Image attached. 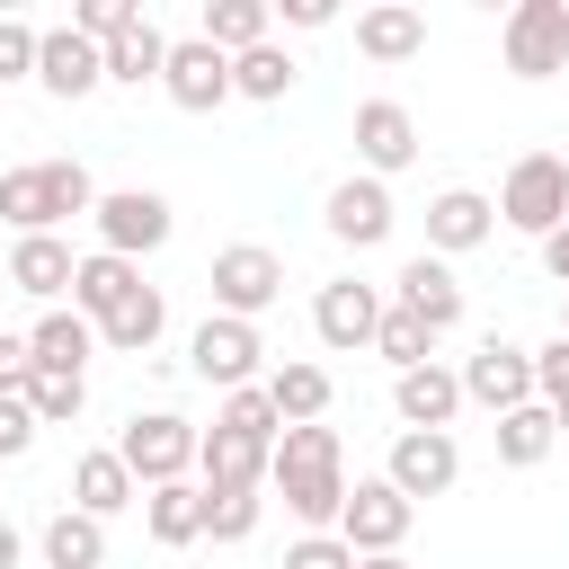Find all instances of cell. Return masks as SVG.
I'll list each match as a JSON object with an SVG mask.
<instances>
[{
  "label": "cell",
  "instance_id": "cell-1",
  "mask_svg": "<svg viewBox=\"0 0 569 569\" xmlns=\"http://www.w3.org/2000/svg\"><path fill=\"white\" fill-rule=\"evenodd\" d=\"M267 489L284 498V516L302 533H338V507H347V445L338 427H284L276 453H267Z\"/></svg>",
  "mask_w": 569,
  "mask_h": 569
},
{
  "label": "cell",
  "instance_id": "cell-2",
  "mask_svg": "<svg viewBox=\"0 0 569 569\" xmlns=\"http://www.w3.org/2000/svg\"><path fill=\"white\" fill-rule=\"evenodd\" d=\"M98 204V187H89V169L80 160H27V169H9L0 178V222L27 240V231H53V222H71V213H89Z\"/></svg>",
  "mask_w": 569,
  "mask_h": 569
},
{
  "label": "cell",
  "instance_id": "cell-3",
  "mask_svg": "<svg viewBox=\"0 0 569 569\" xmlns=\"http://www.w3.org/2000/svg\"><path fill=\"white\" fill-rule=\"evenodd\" d=\"M116 462L133 471V489H169L196 471V427L178 409H133L124 436H116Z\"/></svg>",
  "mask_w": 569,
  "mask_h": 569
},
{
  "label": "cell",
  "instance_id": "cell-4",
  "mask_svg": "<svg viewBox=\"0 0 569 569\" xmlns=\"http://www.w3.org/2000/svg\"><path fill=\"white\" fill-rule=\"evenodd\" d=\"M498 222L525 231V240H551L569 222V160L560 151H525L507 169V187H498Z\"/></svg>",
  "mask_w": 569,
  "mask_h": 569
},
{
  "label": "cell",
  "instance_id": "cell-5",
  "mask_svg": "<svg viewBox=\"0 0 569 569\" xmlns=\"http://www.w3.org/2000/svg\"><path fill=\"white\" fill-rule=\"evenodd\" d=\"M89 222H98V249L107 258H151V249H169V231H178V213H169V196H151V187H107L98 204H89Z\"/></svg>",
  "mask_w": 569,
  "mask_h": 569
},
{
  "label": "cell",
  "instance_id": "cell-6",
  "mask_svg": "<svg viewBox=\"0 0 569 569\" xmlns=\"http://www.w3.org/2000/svg\"><path fill=\"white\" fill-rule=\"evenodd\" d=\"M258 365H267L258 320H231V311H204V320H196V338H187V373H196V382H213V391H249Z\"/></svg>",
  "mask_w": 569,
  "mask_h": 569
},
{
  "label": "cell",
  "instance_id": "cell-7",
  "mask_svg": "<svg viewBox=\"0 0 569 569\" xmlns=\"http://www.w3.org/2000/svg\"><path fill=\"white\" fill-rule=\"evenodd\" d=\"M498 53L516 80H551L569 71V0H516L507 27H498Z\"/></svg>",
  "mask_w": 569,
  "mask_h": 569
},
{
  "label": "cell",
  "instance_id": "cell-8",
  "mask_svg": "<svg viewBox=\"0 0 569 569\" xmlns=\"http://www.w3.org/2000/svg\"><path fill=\"white\" fill-rule=\"evenodd\" d=\"M409 525H418V507L373 471V480H347V507H338V542L356 551V560H373V551H400L409 542Z\"/></svg>",
  "mask_w": 569,
  "mask_h": 569
},
{
  "label": "cell",
  "instance_id": "cell-9",
  "mask_svg": "<svg viewBox=\"0 0 569 569\" xmlns=\"http://www.w3.org/2000/svg\"><path fill=\"white\" fill-rule=\"evenodd\" d=\"M276 293H284V258H276L267 240H231V249H213V311L258 320Z\"/></svg>",
  "mask_w": 569,
  "mask_h": 569
},
{
  "label": "cell",
  "instance_id": "cell-10",
  "mask_svg": "<svg viewBox=\"0 0 569 569\" xmlns=\"http://www.w3.org/2000/svg\"><path fill=\"white\" fill-rule=\"evenodd\" d=\"M462 400H480L489 418H507V409H525L533 400V347H516V338H480L471 356H462Z\"/></svg>",
  "mask_w": 569,
  "mask_h": 569
},
{
  "label": "cell",
  "instance_id": "cell-11",
  "mask_svg": "<svg viewBox=\"0 0 569 569\" xmlns=\"http://www.w3.org/2000/svg\"><path fill=\"white\" fill-rule=\"evenodd\" d=\"M382 480H391L409 507H418V498H445V489L462 480V445H453V436H436V427H400V436H391Z\"/></svg>",
  "mask_w": 569,
  "mask_h": 569
},
{
  "label": "cell",
  "instance_id": "cell-12",
  "mask_svg": "<svg viewBox=\"0 0 569 569\" xmlns=\"http://www.w3.org/2000/svg\"><path fill=\"white\" fill-rule=\"evenodd\" d=\"M160 89H169V107L213 116V107L231 98V53H213L204 36H178V44H169V62H160Z\"/></svg>",
  "mask_w": 569,
  "mask_h": 569
},
{
  "label": "cell",
  "instance_id": "cell-13",
  "mask_svg": "<svg viewBox=\"0 0 569 569\" xmlns=\"http://www.w3.org/2000/svg\"><path fill=\"white\" fill-rule=\"evenodd\" d=\"M320 222H329V240H347V249H382L391 222H400V204H391L382 178H338L329 204H320Z\"/></svg>",
  "mask_w": 569,
  "mask_h": 569
},
{
  "label": "cell",
  "instance_id": "cell-14",
  "mask_svg": "<svg viewBox=\"0 0 569 569\" xmlns=\"http://www.w3.org/2000/svg\"><path fill=\"white\" fill-rule=\"evenodd\" d=\"M356 160H365V178H400L418 160V116L400 98H365L356 107Z\"/></svg>",
  "mask_w": 569,
  "mask_h": 569
},
{
  "label": "cell",
  "instance_id": "cell-15",
  "mask_svg": "<svg viewBox=\"0 0 569 569\" xmlns=\"http://www.w3.org/2000/svg\"><path fill=\"white\" fill-rule=\"evenodd\" d=\"M373 320H382V293H373L365 276H338V284L311 293V329H320V347H338V356L373 347Z\"/></svg>",
  "mask_w": 569,
  "mask_h": 569
},
{
  "label": "cell",
  "instance_id": "cell-16",
  "mask_svg": "<svg viewBox=\"0 0 569 569\" xmlns=\"http://www.w3.org/2000/svg\"><path fill=\"white\" fill-rule=\"evenodd\" d=\"M489 231H498V204H489L480 187H445V196L427 204V258H445V267H453L462 249H480Z\"/></svg>",
  "mask_w": 569,
  "mask_h": 569
},
{
  "label": "cell",
  "instance_id": "cell-17",
  "mask_svg": "<svg viewBox=\"0 0 569 569\" xmlns=\"http://www.w3.org/2000/svg\"><path fill=\"white\" fill-rule=\"evenodd\" d=\"M36 80H44V98H89V89H107V62H98V44H80L71 27H44L36 36Z\"/></svg>",
  "mask_w": 569,
  "mask_h": 569
},
{
  "label": "cell",
  "instance_id": "cell-18",
  "mask_svg": "<svg viewBox=\"0 0 569 569\" xmlns=\"http://www.w3.org/2000/svg\"><path fill=\"white\" fill-rule=\"evenodd\" d=\"M71 267H80V258H71V240H62V231H27V240L9 249V267H0V284L36 293V302L53 311V302L71 293Z\"/></svg>",
  "mask_w": 569,
  "mask_h": 569
},
{
  "label": "cell",
  "instance_id": "cell-19",
  "mask_svg": "<svg viewBox=\"0 0 569 569\" xmlns=\"http://www.w3.org/2000/svg\"><path fill=\"white\" fill-rule=\"evenodd\" d=\"M391 284H400V311H418L436 338H445V329H462V276H453L445 258H427V249H418Z\"/></svg>",
  "mask_w": 569,
  "mask_h": 569
},
{
  "label": "cell",
  "instance_id": "cell-20",
  "mask_svg": "<svg viewBox=\"0 0 569 569\" xmlns=\"http://www.w3.org/2000/svg\"><path fill=\"white\" fill-rule=\"evenodd\" d=\"M391 409H400V427H436V436H453V409H462L453 365H409V373H391Z\"/></svg>",
  "mask_w": 569,
  "mask_h": 569
},
{
  "label": "cell",
  "instance_id": "cell-21",
  "mask_svg": "<svg viewBox=\"0 0 569 569\" xmlns=\"http://www.w3.org/2000/svg\"><path fill=\"white\" fill-rule=\"evenodd\" d=\"M267 453L276 445H249V436H231V427H213V436H196V489H267Z\"/></svg>",
  "mask_w": 569,
  "mask_h": 569
},
{
  "label": "cell",
  "instance_id": "cell-22",
  "mask_svg": "<svg viewBox=\"0 0 569 569\" xmlns=\"http://www.w3.org/2000/svg\"><path fill=\"white\" fill-rule=\"evenodd\" d=\"M27 356H36V373H89V356H98V320H80V311H44L36 329H27Z\"/></svg>",
  "mask_w": 569,
  "mask_h": 569
},
{
  "label": "cell",
  "instance_id": "cell-23",
  "mask_svg": "<svg viewBox=\"0 0 569 569\" xmlns=\"http://www.w3.org/2000/svg\"><path fill=\"white\" fill-rule=\"evenodd\" d=\"M356 53H365V62H409V53H427V9H409V0L365 9V18H356Z\"/></svg>",
  "mask_w": 569,
  "mask_h": 569
},
{
  "label": "cell",
  "instance_id": "cell-24",
  "mask_svg": "<svg viewBox=\"0 0 569 569\" xmlns=\"http://www.w3.org/2000/svg\"><path fill=\"white\" fill-rule=\"evenodd\" d=\"M133 498H142V489H133V471L116 462V445H98V453H80V462H71V507H80V516H98V525H107V516H124Z\"/></svg>",
  "mask_w": 569,
  "mask_h": 569
},
{
  "label": "cell",
  "instance_id": "cell-25",
  "mask_svg": "<svg viewBox=\"0 0 569 569\" xmlns=\"http://www.w3.org/2000/svg\"><path fill=\"white\" fill-rule=\"evenodd\" d=\"M142 533H151L160 551H187V542H204V489H196V480L142 489Z\"/></svg>",
  "mask_w": 569,
  "mask_h": 569
},
{
  "label": "cell",
  "instance_id": "cell-26",
  "mask_svg": "<svg viewBox=\"0 0 569 569\" xmlns=\"http://www.w3.org/2000/svg\"><path fill=\"white\" fill-rule=\"evenodd\" d=\"M160 329H169V302H160V284H133L107 320H98V347H116V356H151L160 347Z\"/></svg>",
  "mask_w": 569,
  "mask_h": 569
},
{
  "label": "cell",
  "instance_id": "cell-27",
  "mask_svg": "<svg viewBox=\"0 0 569 569\" xmlns=\"http://www.w3.org/2000/svg\"><path fill=\"white\" fill-rule=\"evenodd\" d=\"M133 284H142V267H133V258H107V249H89V258L71 267V311H80V320H107V311H116Z\"/></svg>",
  "mask_w": 569,
  "mask_h": 569
},
{
  "label": "cell",
  "instance_id": "cell-28",
  "mask_svg": "<svg viewBox=\"0 0 569 569\" xmlns=\"http://www.w3.org/2000/svg\"><path fill=\"white\" fill-rule=\"evenodd\" d=\"M36 551H44V569H107V525L80 516V507H62V516H44Z\"/></svg>",
  "mask_w": 569,
  "mask_h": 569
},
{
  "label": "cell",
  "instance_id": "cell-29",
  "mask_svg": "<svg viewBox=\"0 0 569 569\" xmlns=\"http://www.w3.org/2000/svg\"><path fill=\"white\" fill-rule=\"evenodd\" d=\"M258 391L276 400V418H284V427H311V418L329 409V365H302V356H293V365L258 373Z\"/></svg>",
  "mask_w": 569,
  "mask_h": 569
},
{
  "label": "cell",
  "instance_id": "cell-30",
  "mask_svg": "<svg viewBox=\"0 0 569 569\" xmlns=\"http://www.w3.org/2000/svg\"><path fill=\"white\" fill-rule=\"evenodd\" d=\"M213 53H249V44H267L276 36V9L267 0H204V27H196Z\"/></svg>",
  "mask_w": 569,
  "mask_h": 569
},
{
  "label": "cell",
  "instance_id": "cell-31",
  "mask_svg": "<svg viewBox=\"0 0 569 569\" xmlns=\"http://www.w3.org/2000/svg\"><path fill=\"white\" fill-rule=\"evenodd\" d=\"M489 436H498V462H507V471H533V462L560 445V418H551L542 400H525V409H507Z\"/></svg>",
  "mask_w": 569,
  "mask_h": 569
},
{
  "label": "cell",
  "instance_id": "cell-32",
  "mask_svg": "<svg viewBox=\"0 0 569 569\" xmlns=\"http://www.w3.org/2000/svg\"><path fill=\"white\" fill-rule=\"evenodd\" d=\"M98 62H107V80H116V89H151V80H160V62H169V36L142 18V27H133V36H116Z\"/></svg>",
  "mask_w": 569,
  "mask_h": 569
},
{
  "label": "cell",
  "instance_id": "cell-33",
  "mask_svg": "<svg viewBox=\"0 0 569 569\" xmlns=\"http://www.w3.org/2000/svg\"><path fill=\"white\" fill-rule=\"evenodd\" d=\"M302 80V62L267 36V44H249V53H231V98H284Z\"/></svg>",
  "mask_w": 569,
  "mask_h": 569
},
{
  "label": "cell",
  "instance_id": "cell-34",
  "mask_svg": "<svg viewBox=\"0 0 569 569\" xmlns=\"http://www.w3.org/2000/svg\"><path fill=\"white\" fill-rule=\"evenodd\" d=\"M373 356H391V373H409V365H436V329H427L418 311L382 302V320H373Z\"/></svg>",
  "mask_w": 569,
  "mask_h": 569
},
{
  "label": "cell",
  "instance_id": "cell-35",
  "mask_svg": "<svg viewBox=\"0 0 569 569\" xmlns=\"http://www.w3.org/2000/svg\"><path fill=\"white\" fill-rule=\"evenodd\" d=\"M18 400H27V418H36V427H71V418L89 409V382H80V373H27V391H18Z\"/></svg>",
  "mask_w": 569,
  "mask_h": 569
},
{
  "label": "cell",
  "instance_id": "cell-36",
  "mask_svg": "<svg viewBox=\"0 0 569 569\" xmlns=\"http://www.w3.org/2000/svg\"><path fill=\"white\" fill-rule=\"evenodd\" d=\"M213 427H231V436H249V445H276L284 436V418H276V400L249 382V391H222V418Z\"/></svg>",
  "mask_w": 569,
  "mask_h": 569
},
{
  "label": "cell",
  "instance_id": "cell-37",
  "mask_svg": "<svg viewBox=\"0 0 569 569\" xmlns=\"http://www.w3.org/2000/svg\"><path fill=\"white\" fill-rule=\"evenodd\" d=\"M258 507H267L258 489H222V498L204 489V542H249L258 533Z\"/></svg>",
  "mask_w": 569,
  "mask_h": 569
},
{
  "label": "cell",
  "instance_id": "cell-38",
  "mask_svg": "<svg viewBox=\"0 0 569 569\" xmlns=\"http://www.w3.org/2000/svg\"><path fill=\"white\" fill-rule=\"evenodd\" d=\"M133 27H142V9H133V0H80V9H71V36H80V44H98V53H107L116 36H133Z\"/></svg>",
  "mask_w": 569,
  "mask_h": 569
},
{
  "label": "cell",
  "instance_id": "cell-39",
  "mask_svg": "<svg viewBox=\"0 0 569 569\" xmlns=\"http://www.w3.org/2000/svg\"><path fill=\"white\" fill-rule=\"evenodd\" d=\"M533 400H542V409H569V338L533 347Z\"/></svg>",
  "mask_w": 569,
  "mask_h": 569
},
{
  "label": "cell",
  "instance_id": "cell-40",
  "mask_svg": "<svg viewBox=\"0 0 569 569\" xmlns=\"http://www.w3.org/2000/svg\"><path fill=\"white\" fill-rule=\"evenodd\" d=\"M36 36H44V27L0 18V89H9V80H36Z\"/></svg>",
  "mask_w": 569,
  "mask_h": 569
},
{
  "label": "cell",
  "instance_id": "cell-41",
  "mask_svg": "<svg viewBox=\"0 0 569 569\" xmlns=\"http://www.w3.org/2000/svg\"><path fill=\"white\" fill-rule=\"evenodd\" d=\"M284 569H356V551L338 533H302V542H284Z\"/></svg>",
  "mask_w": 569,
  "mask_h": 569
},
{
  "label": "cell",
  "instance_id": "cell-42",
  "mask_svg": "<svg viewBox=\"0 0 569 569\" xmlns=\"http://www.w3.org/2000/svg\"><path fill=\"white\" fill-rule=\"evenodd\" d=\"M27 445H36V418H27V400L9 391V400H0V462H18Z\"/></svg>",
  "mask_w": 569,
  "mask_h": 569
},
{
  "label": "cell",
  "instance_id": "cell-43",
  "mask_svg": "<svg viewBox=\"0 0 569 569\" xmlns=\"http://www.w3.org/2000/svg\"><path fill=\"white\" fill-rule=\"evenodd\" d=\"M27 373H36V356H27V329H0V400H9V391H27Z\"/></svg>",
  "mask_w": 569,
  "mask_h": 569
},
{
  "label": "cell",
  "instance_id": "cell-44",
  "mask_svg": "<svg viewBox=\"0 0 569 569\" xmlns=\"http://www.w3.org/2000/svg\"><path fill=\"white\" fill-rule=\"evenodd\" d=\"M276 18H284V27H329V0H284Z\"/></svg>",
  "mask_w": 569,
  "mask_h": 569
},
{
  "label": "cell",
  "instance_id": "cell-45",
  "mask_svg": "<svg viewBox=\"0 0 569 569\" xmlns=\"http://www.w3.org/2000/svg\"><path fill=\"white\" fill-rule=\"evenodd\" d=\"M542 267H551V276H560V293H569V222L542 240Z\"/></svg>",
  "mask_w": 569,
  "mask_h": 569
},
{
  "label": "cell",
  "instance_id": "cell-46",
  "mask_svg": "<svg viewBox=\"0 0 569 569\" xmlns=\"http://www.w3.org/2000/svg\"><path fill=\"white\" fill-rule=\"evenodd\" d=\"M0 569H18V525L0 516Z\"/></svg>",
  "mask_w": 569,
  "mask_h": 569
},
{
  "label": "cell",
  "instance_id": "cell-47",
  "mask_svg": "<svg viewBox=\"0 0 569 569\" xmlns=\"http://www.w3.org/2000/svg\"><path fill=\"white\" fill-rule=\"evenodd\" d=\"M356 569H409V551H373V560H356Z\"/></svg>",
  "mask_w": 569,
  "mask_h": 569
},
{
  "label": "cell",
  "instance_id": "cell-48",
  "mask_svg": "<svg viewBox=\"0 0 569 569\" xmlns=\"http://www.w3.org/2000/svg\"><path fill=\"white\" fill-rule=\"evenodd\" d=\"M560 338H569V293H560Z\"/></svg>",
  "mask_w": 569,
  "mask_h": 569
},
{
  "label": "cell",
  "instance_id": "cell-49",
  "mask_svg": "<svg viewBox=\"0 0 569 569\" xmlns=\"http://www.w3.org/2000/svg\"><path fill=\"white\" fill-rule=\"evenodd\" d=\"M551 418H560V436H569V409H551Z\"/></svg>",
  "mask_w": 569,
  "mask_h": 569
}]
</instances>
